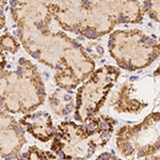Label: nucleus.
Returning <instances> with one entry per match:
<instances>
[{"mask_svg":"<svg viewBox=\"0 0 160 160\" xmlns=\"http://www.w3.org/2000/svg\"><path fill=\"white\" fill-rule=\"evenodd\" d=\"M17 37L29 55L55 69L62 90L76 88L94 69L83 47L60 29H55L49 1H10Z\"/></svg>","mask_w":160,"mask_h":160,"instance_id":"nucleus-1","label":"nucleus"},{"mask_svg":"<svg viewBox=\"0 0 160 160\" xmlns=\"http://www.w3.org/2000/svg\"><path fill=\"white\" fill-rule=\"evenodd\" d=\"M112 118L100 117L81 125L65 121L58 124L50 149L61 160H84L104 146L113 131Z\"/></svg>","mask_w":160,"mask_h":160,"instance_id":"nucleus-2","label":"nucleus"},{"mask_svg":"<svg viewBox=\"0 0 160 160\" xmlns=\"http://www.w3.org/2000/svg\"><path fill=\"white\" fill-rule=\"evenodd\" d=\"M45 86L35 64L22 58L16 68L0 72V109L9 113L34 111L45 102Z\"/></svg>","mask_w":160,"mask_h":160,"instance_id":"nucleus-3","label":"nucleus"},{"mask_svg":"<svg viewBox=\"0 0 160 160\" xmlns=\"http://www.w3.org/2000/svg\"><path fill=\"white\" fill-rule=\"evenodd\" d=\"M52 17L59 28L89 38H96L112 29L118 17L112 15L118 3L92 1L50 2Z\"/></svg>","mask_w":160,"mask_h":160,"instance_id":"nucleus-4","label":"nucleus"},{"mask_svg":"<svg viewBox=\"0 0 160 160\" xmlns=\"http://www.w3.org/2000/svg\"><path fill=\"white\" fill-rule=\"evenodd\" d=\"M118 75L117 68L105 66L90 77L86 83L79 88L75 102V118L81 123L92 120L107 96Z\"/></svg>","mask_w":160,"mask_h":160,"instance_id":"nucleus-5","label":"nucleus"},{"mask_svg":"<svg viewBox=\"0 0 160 160\" xmlns=\"http://www.w3.org/2000/svg\"><path fill=\"white\" fill-rule=\"evenodd\" d=\"M26 143L24 127L12 115L0 109V155L2 158H18Z\"/></svg>","mask_w":160,"mask_h":160,"instance_id":"nucleus-6","label":"nucleus"},{"mask_svg":"<svg viewBox=\"0 0 160 160\" xmlns=\"http://www.w3.org/2000/svg\"><path fill=\"white\" fill-rule=\"evenodd\" d=\"M20 125L26 131L33 136L41 142H48L52 140L55 136V126L51 115L45 111H38L27 113L19 120Z\"/></svg>","mask_w":160,"mask_h":160,"instance_id":"nucleus-7","label":"nucleus"},{"mask_svg":"<svg viewBox=\"0 0 160 160\" xmlns=\"http://www.w3.org/2000/svg\"><path fill=\"white\" fill-rule=\"evenodd\" d=\"M48 102H49L50 109L60 117H65L69 114L75 108L73 96L68 92V90H57L49 95Z\"/></svg>","mask_w":160,"mask_h":160,"instance_id":"nucleus-8","label":"nucleus"},{"mask_svg":"<svg viewBox=\"0 0 160 160\" xmlns=\"http://www.w3.org/2000/svg\"><path fill=\"white\" fill-rule=\"evenodd\" d=\"M14 160H61L53 153L37 148V146H30L24 154L19 155L18 158Z\"/></svg>","mask_w":160,"mask_h":160,"instance_id":"nucleus-9","label":"nucleus"},{"mask_svg":"<svg viewBox=\"0 0 160 160\" xmlns=\"http://www.w3.org/2000/svg\"><path fill=\"white\" fill-rule=\"evenodd\" d=\"M0 49L10 53H15L19 49V43L12 34L4 33L0 37Z\"/></svg>","mask_w":160,"mask_h":160,"instance_id":"nucleus-10","label":"nucleus"},{"mask_svg":"<svg viewBox=\"0 0 160 160\" xmlns=\"http://www.w3.org/2000/svg\"><path fill=\"white\" fill-rule=\"evenodd\" d=\"M7 1H0V30L6 25V15H4V9L8 6Z\"/></svg>","mask_w":160,"mask_h":160,"instance_id":"nucleus-11","label":"nucleus"},{"mask_svg":"<svg viewBox=\"0 0 160 160\" xmlns=\"http://www.w3.org/2000/svg\"><path fill=\"white\" fill-rule=\"evenodd\" d=\"M7 65V58L4 56V53L2 52V50L0 49V72H2Z\"/></svg>","mask_w":160,"mask_h":160,"instance_id":"nucleus-12","label":"nucleus"},{"mask_svg":"<svg viewBox=\"0 0 160 160\" xmlns=\"http://www.w3.org/2000/svg\"><path fill=\"white\" fill-rule=\"evenodd\" d=\"M146 43H148V46H154L156 42H155L154 40H152V38H148V41H146Z\"/></svg>","mask_w":160,"mask_h":160,"instance_id":"nucleus-13","label":"nucleus"},{"mask_svg":"<svg viewBox=\"0 0 160 160\" xmlns=\"http://www.w3.org/2000/svg\"><path fill=\"white\" fill-rule=\"evenodd\" d=\"M144 7H145V9H149V8L152 7V2L145 1V2H144Z\"/></svg>","mask_w":160,"mask_h":160,"instance_id":"nucleus-14","label":"nucleus"},{"mask_svg":"<svg viewBox=\"0 0 160 160\" xmlns=\"http://www.w3.org/2000/svg\"><path fill=\"white\" fill-rule=\"evenodd\" d=\"M148 38H146L145 35H142V38H141V42H142V43H146V41H148Z\"/></svg>","mask_w":160,"mask_h":160,"instance_id":"nucleus-15","label":"nucleus"},{"mask_svg":"<svg viewBox=\"0 0 160 160\" xmlns=\"http://www.w3.org/2000/svg\"><path fill=\"white\" fill-rule=\"evenodd\" d=\"M156 120H157V121H160V113H158V114H156Z\"/></svg>","mask_w":160,"mask_h":160,"instance_id":"nucleus-16","label":"nucleus"},{"mask_svg":"<svg viewBox=\"0 0 160 160\" xmlns=\"http://www.w3.org/2000/svg\"><path fill=\"white\" fill-rule=\"evenodd\" d=\"M136 79H137V77H136V76H132V77H131V78H130L131 81H135Z\"/></svg>","mask_w":160,"mask_h":160,"instance_id":"nucleus-17","label":"nucleus"}]
</instances>
